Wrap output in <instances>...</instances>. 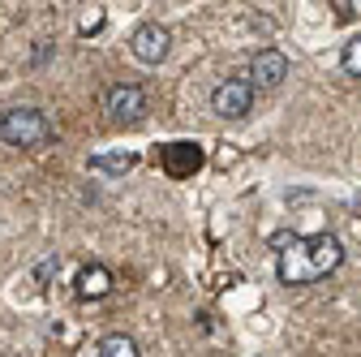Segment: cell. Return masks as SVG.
Returning <instances> with one entry per match:
<instances>
[{
    "label": "cell",
    "mask_w": 361,
    "mask_h": 357,
    "mask_svg": "<svg viewBox=\"0 0 361 357\" xmlns=\"http://www.w3.org/2000/svg\"><path fill=\"white\" fill-rule=\"evenodd\" d=\"M271 246H276V276L288 289H301V284L323 280V276H331L336 267L344 262V246L331 233H305V237L276 233V237H271Z\"/></svg>",
    "instance_id": "cell-1"
},
{
    "label": "cell",
    "mask_w": 361,
    "mask_h": 357,
    "mask_svg": "<svg viewBox=\"0 0 361 357\" xmlns=\"http://www.w3.org/2000/svg\"><path fill=\"white\" fill-rule=\"evenodd\" d=\"M56 138V125L48 121V112L39 108H5L0 112V143L18 147V151H35V147H48Z\"/></svg>",
    "instance_id": "cell-2"
},
{
    "label": "cell",
    "mask_w": 361,
    "mask_h": 357,
    "mask_svg": "<svg viewBox=\"0 0 361 357\" xmlns=\"http://www.w3.org/2000/svg\"><path fill=\"white\" fill-rule=\"evenodd\" d=\"M211 112L224 121H241L254 112V86L245 78H224L215 91H211Z\"/></svg>",
    "instance_id": "cell-3"
},
{
    "label": "cell",
    "mask_w": 361,
    "mask_h": 357,
    "mask_svg": "<svg viewBox=\"0 0 361 357\" xmlns=\"http://www.w3.org/2000/svg\"><path fill=\"white\" fill-rule=\"evenodd\" d=\"M104 108H108L112 125H138L147 116V91L138 82H116V86H108Z\"/></svg>",
    "instance_id": "cell-4"
},
{
    "label": "cell",
    "mask_w": 361,
    "mask_h": 357,
    "mask_svg": "<svg viewBox=\"0 0 361 357\" xmlns=\"http://www.w3.org/2000/svg\"><path fill=\"white\" fill-rule=\"evenodd\" d=\"M129 52H133V61H142V65H164L168 52H172V35H168V26L142 22L138 30L129 35Z\"/></svg>",
    "instance_id": "cell-5"
},
{
    "label": "cell",
    "mask_w": 361,
    "mask_h": 357,
    "mask_svg": "<svg viewBox=\"0 0 361 357\" xmlns=\"http://www.w3.org/2000/svg\"><path fill=\"white\" fill-rule=\"evenodd\" d=\"M155 159H159V168L172 176V181H185V176H194L207 164V155H202L198 143H164L155 151Z\"/></svg>",
    "instance_id": "cell-6"
},
{
    "label": "cell",
    "mask_w": 361,
    "mask_h": 357,
    "mask_svg": "<svg viewBox=\"0 0 361 357\" xmlns=\"http://www.w3.org/2000/svg\"><path fill=\"white\" fill-rule=\"evenodd\" d=\"M288 78V56L280 52V48H262V52H254L250 56V69H245V82L254 86H262V91H271V86H280Z\"/></svg>",
    "instance_id": "cell-7"
},
{
    "label": "cell",
    "mask_w": 361,
    "mask_h": 357,
    "mask_svg": "<svg viewBox=\"0 0 361 357\" xmlns=\"http://www.w3.org/2000/svg\"><path fill=\"white\" fill-rule=\"evenodd\" d=\"M73 289H78L82 301H104L112 293V272H108L104 262H90V267H82V272H78V284Z\"/></svg>",
    "instance_id": "cell-8"
},
{
    "label": "cell",
    "mask_w": 361,
    "mask_h": 357,
    "mask_svg": "<svg viewBox=\"0 0 361 357\" xmlns=\"http://www.w3.org/2000/svg\"><path fill=\"white\" fill-rule=\"evenodd\" d=\"M133 164H138V155H133V151H104V155H90L86 159V168L99 172V176H125Z\"/></svg>",
    "instance_id": "cell-9"
},
{
    "label": "cell",
    "mask_w": 361,
    "mask_h": 357,
    "mask_svg": "<svg viewBox=\"0 0 361 357\" xmlns=\"http://www.w3.org/2000/svg\"><path fill=\"white\" fill-rule=\"evenodd\" d=\"M95 357H138V340L125 336V332H108L95 344Z\"/></svg>",
    "instance_id": "cell-10"
},
{
    "label": "cell",
    "mask_w": 361,
    "mask_h": 357,
    "mask_svg": "<svg viewBox=\"0 0 361 357\" xmlns=\"http://www.w3.org/2000/svg\"><path fill=\"white\" fill-rule=\"evenodd\" d=\"M340 69H344L348 78H361V35H353V39L344 43V52H340Z\"/></svg>",
    "instance_id": "cell-11"
},
{
    "label": "cell",
    "mask_w": 361,
    "mask_h": 357,
    "mask_svg": "<svg viewBox=\"0 0 361 357\" xmlns=\"http://www.w3.org/2000/svg\"><path fill=\"white\" fill-rule=\"evenodd\" d=\"M56 272H61V258H56V254H48V258H43V262L35 267V284L43 289V284H48V280H52Z\"/></svg>",
    "instance_id": "cell-12"
},
{
    "label": "cell",
    "mask_w": 361,
    "mask_h": 357,
    "mask_svg": "<svg viewBox=\"0 0 361 357\" xmlns=\"http://www.w3.org/2000/svg\"><path fill=\"white\" fill-rule=\"evenodd\" d=\"M104 22H108V18H104V9H90V13H82V18H78V30H82V35H99V30H104Z\"/></svg>",
    "instance_id": "cell-13"
},
{
    "label": "cell",
    "mask_w": 361,
    "mask_h": 357,
    "mask_svg": "<svg viewBox=\"0 0 361 357\" xmlns=\"http://www.w3.org/2000/svg\"><path fill=\"white\" fill-rule=\"evenodd\" d=\"M331 9H336V18H344V22H348V18H357V5H353V0H336Z\"/></svg>",
    "instance_id": "cell-14"
}]
</instances>
